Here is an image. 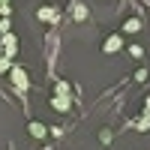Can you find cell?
<instances>
[{
  "label": "cell",
  "mask_w": 150,
  "mask_h": 150,
  "mask_svg": "<svg viewBox=\"0 0 150 150\" xmlns=\"http://www.w3.org/2000/svg\"><path fill=\"white\" fill-rule=\"evenodd\" d=\"M141 30V18H126L123 21V33H138Z\"/></svg>",
  "instance_id": "8"
},
{
  "label": "cell",
  "mask_w": 150,
  "mask_h": 150,
  "mask_svg": "<svg viewBox=\"0 0 150 150\" xmlns=\"http://www.w3.org/2000/svg\"><path fill=\"white\" fill-rule=\"evenodd\" d=\"M126 51H129V57H135V60H141V57H144V48H141V45H129Z\"/></svg>",
  "instance_id": "12"
},
{
  "label": "cell",
  "mask_w": 150,
  "mask_h": 150,
  "mask_svg": "<svg viewBox=\"0 0 150 150\" xmlns=\"http://www.w3.org/2000/svg\"><path fill=\"white\" fill-rule=\"evenodd\" d=\"M87 15H90V12H87V6H84V3H78V0H75V3H72V18H75V21H84Z\"/></svg>",
  "instance_id": "7"
},
{
  "label": "cell",
  "mask_w": 150,
  "mask_h": 150,
  "mask_svg": "<svg viewBox=\"0 0 150 150\" xmlns=\"http://www.w3.org/2000/svg\"><path fill=\"white\" fill-rule=\"evenodd\" d=\"M54 93H57V96H72V84H69V81H57V84H54Z\"/></svg>",
  "instance_id": "9"
},
{
  "label": "cell",
  "mask_w": 150,
  "mask_h": 150,
  "mask_svg": "<svg viewBox=\"0 0 150 150\" xmlns=\"http://www.w3.org/2000/svg\"><path fill=\"white\" fill-rule=\"evenodd\" d=\"M12 87H15L18 93H27V87H30V78H27V72H24V66H12Z\"/></svg>",
  "instance_id": "1"
},
{
  "label": "cell",
  "mask_w": 150,
  "mask_h": 150,
  "mask_svg": "<svg viewBox=\"0 0 150 150\" xmlns=\"http://www.w3.org/2000/svg\"><path fill=\"white\" fill-rule=\"evenodd\" d=\"M0 45H3V57L6 60H12L18 54V36L15 33H3V36H0Z\"/></svg>",
  "instance_id": "2"
},
{
  "label": "cell",
  "mask_w": 150,
  "mask_h": 150,
  "mask_svg": "<svg viewBox=\"0 0 150 150\" xmlns=\"http://www.w3.org/2000/svg\"><path fill=\"white\" fill-rule=\"evenodd\" d=\"M0 33H9V21L6 18H0Z\"/></svg>",
  "instance_id": "15"
},
{
  "label": "cell",
  "mask_w": 150,
  "mask_h": 150,
  "mask_svg": "<svg viewBox=\"0 0 150 150\" xmlns=\"http://www.w3.org/2000/svg\"><path fill=\"white\" fill-rule=\"evenodd\" d=\"M120 48H123V36H120V33H111L108 39L102 42V51H105V54H117Z\"/></svg>",
  "instance_id": "3"
},
{
  "label": "cell",
  "mask_w": 150,
  "mask_h": 150,
  "mask_svg": "<svg viewBox=\"0 0 150 150\" xmlns=\"http://www.w3.org/2000/svg\"><path fill=\"white\" fill-rule=\"evenodd\" d=\"M135 129H138V132H147V129H150V117H147V114H141L138 120H135Z\"/></svg>",
  "instance_id": "10"
},
{
  "label": "cell",
  "mask_w": 150,
  "mask_h": 150,
  "mask_svg": "<svg viewBox=\"0 0 150 150\" xmlns=\"http://www.w3.org/2000/svg\"><path fill=\"white\" fill-rule=\"evenodd\" d=\"M3 6H9V0H0V9H3Z\"/></svg>",
  "instance_id": "16"
},
{
  "label": "cell",
  "mask_w": 150,
  "mask_h": 150,
  "mask_svg": "<svg viewBox=\"0 0 150 150\" xmlns=\"http://www.w3.org/2000/svg\"><path fill=\"white\" fill-rule=\"evenodd\" d=\"M111 138H114V132H111V129H99V144H111Z\"/></svg>",
  "instance_id": "11"
},
{
  "label": "cell",
  "mask_w": 150,
  "mask_h": 150,
  "mask_svg": "<svg viewBox=\"0 0 150 150\" xmlns=\"http://www.w3.org/2000/svg\"><path fill=\"white\" fill-rule=\"evenodd\" d=\"M27 132L33 135L36 141H42L45 135H48V126H45V123H39V120H30V123H27Z\"/></svg>",
  "instance_id": "6"
},
{
  "label": "cell",
  "mask_w": 150,
  "mask_h": 150,
  "mask_svg": "<svg viewBox=\"0 0 150 150\" xmlns=\"http://www.w3.org/2000/svg\"><path fill=\"white\" fill-rule=\"evenodd\" d=\"M135 81H147V69H138V72H135Z\"/></svg>",
  "instance_id": "14"
},
{
  "label": "cell",
  "mask_w": 150,
  "mask_h": 150,
  "mask_svg": "<svg viewBox=\"0 0 150 150\" xmlns=\"http://www.w3.org/2000/svg\"><path fill=\"white\" fill-rule=\"evenodd\" d=\"M12 69V60H6L3 54H0V72H9Z\"/></svg>",
  "instance_id": "13"
},
{
  "label": "cell",
  "mask_w": 150,
  "mask_h": 150,
  "mask_svg": "<svg viewBox=\"0 0 150 150\" xmlns=\"http://www.w3.org/2000/svg\"><path fill=\"white\" fill-rule=\"evenodd\" d=\"M36 18L45 21V24H54V21H60V12H57L54 6H42L39 12H36Z\"/></svg>",
  "instance_id": "4"
},
{
  "label": "cell",
  "mask_w": 150,
  "mask_h": 150,
  "mask_svg": "<svg viewBox=\"0 0 150 150\" xmlns=\"http://www.w3.org/2000/svg\"><path fill=\"white\" fill-rule=\"evenodd\" d=\"M51 108L60 111V114H66V111L72 108V96H57V93H54V96H51Z\"/></svg>",
  "instance_id": "5"
}]
</instances>
